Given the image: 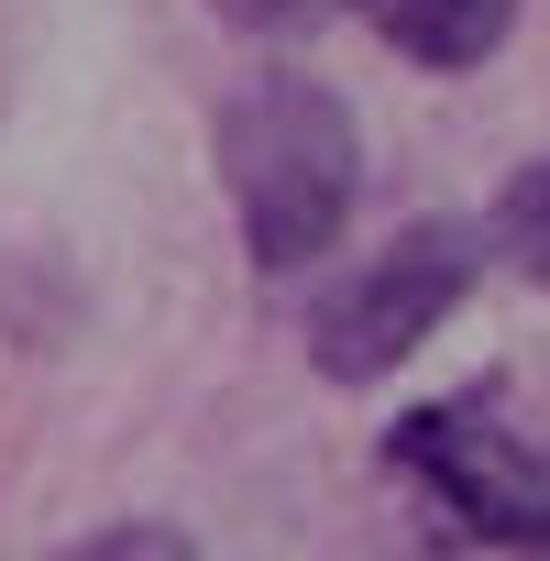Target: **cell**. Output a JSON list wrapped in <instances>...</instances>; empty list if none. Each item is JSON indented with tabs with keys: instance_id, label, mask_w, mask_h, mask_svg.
Instances as JSON below:
<instances>
[{
	"instance_id": "obj_5",
	"label": "cell",
	"mask_w": 550,
	"mask_h": 561,
	"mask_svg": "<svg viewBox=\"0 0 550 561\" xmlns=\"http://www.w3.org/2000/svg\"><path fill=\"white\" fill-rule=\"evenodd\" d=\"M495 253L528 275V287H550V154L506 176V198H495Z\"/></svg>"
},
{
	"instance_id": "obj_3",
	"label": "cell",
	"mask_w": 550,
	"mask_h": 561,
	"mask_svg": "<svg viewBox=\"0 0 550 561\" xmlns=\"http://www.w3.org/2000/svg\"><path fill=\"white\" fill-rule=\"evenodd\" d=\"M386 473H408L473 550L550 561V451H528L484 397H429L386 430Z\"/></svg>"
},
{
	"instance_id": "obj_6",
	"label": "cell",
	"mask_w": 550,
	"mask_h": 561,
	"mask_svg": "<svg viewBox=\"0 0 550 561\" xmlns=\"http://www.w3.org/2000/svg\"><path fill=\"white\" fill-rule=\"evenodd\" d=\"M56 561H187V528H154V517H122V528H89V539H67Z\"/></svg>"
},
{
	"instance_id": "obj_7",
	"label": "cell",
	"mask_w": 550,
	"mask_h": 561,
	"mask_svg": "<svg viewBox=\"0 0 550 561\" xmlns=\"http://www.w3.org/2000/svg\"><path fill=\"white\" fill-rule=\"evenodd\" d=\"M209 12H220L231 34H309L320 12H342V0H209Z\"/></svg>"
},
{
	"instance_id": "obj_2",
	"label": "cell",
	"mask_w": 550,
	"mask_h": 561,
	"mask_svg": "<svg viewBox=\"0 0 550 561\" xmlns=\"http://www.w3.org/2000/svg\"><path fill=\"white\" fill-rule=\"evenodd\" d=\"M484 275V231L473 220H408L397 242H375L364 264H342L320 309H309V364L331 386H386Z\"/></svg>"
},
{
	"instance_id": "obj_1",
	"label": "cell",
	"mask_w": 550,
	"mask_h": 561,
	"mask_svg": "<svg viewBox=\"0 0 550 561\" xmlns=\"http://www.w3.org/2000/svg\"><path fill=\"white\" fill-rule=\"evenodd\" d=\"M209 165L242 209V253L264 275H309L342 220H353V187H364V133L353 111L320 89V78H253L209 111Z\"/></svg>"
},
{
	"instance_id": "obj_4",
	"label": "cell",
	"mask_w": 550,
	"mask_h": 561,
	"mask_svg": "<svg viewBox=\"0 0 550 561\" xmlns=\"http://www.w3.org/2000/svg\"><path fill=\"white\" fill-rule=\"evenodd\" d=\"M353 12L375 23V45H397L408 67H440V78L484 67L517 34V0H353Z\"/></svg>"
}]
</instances>
